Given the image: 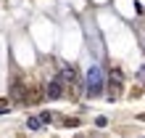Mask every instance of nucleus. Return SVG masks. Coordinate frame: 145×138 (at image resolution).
Listing matches in <instances>:
<instances>
[{
	"instance_id": "obj_2",
	"label": "nucleus",
	"mask_w": 145,
	"mask_h": 138,
	"mask_svg": "<svg viewBox=\"0 0 145 138\" xmlns=\"http://www.w3.org/2000/svg\"><path fill=\"white\" fill-rule=\"evenodd\" d=\"M121 80H124L121 69L114 66V69H111V82H108V101H116L119 98V93H121Z\"/></svg>"
},
{
	"instance_id": "obj_4",
	"label": "nucleus",
	"mask_w": 145,
	"mask_h": 138,
	"mask_svg": "<svg viewBox=\"0 0 145 138\" xmlns=\"http://www.w3.org/2000/svg\"><path fill=\"white\" fill-rule=\"evenodd\" d=\"M63 88H66V85H63V82L56 77V80H50V82H48L45 96H48V98H63Z\"/></svg>"
},
{
	"instance_id": "obj_1",
	"label": "nucleus",
	"mask_w": 145,
	"mask_h": 138,
	"mask_svg": "<svg viewBox=\"0 0 145 138\" xmlns=\"http://www.w3.org/2000/svg\"><path fill=\"white\" fill-rule=\"evenodd\" d=\"M103 93V72L100 66H90L87 69V98H98Z\"/></svg>"
},
{
	"instance_id": "obj_3",
	"label": "nucleus",
	"mask_w": 145,
	"mask_h": 138,
	"mask_svg": "<svg viewBox=\"0 0 145 138\" xmlns=\"http://www.w3.org/2000/svg\"><path fill=\"white\" fill-rule=\"evenodd\" d=\"M27 85H24L21 80H13L11 82V101L13 104H27Z\"/></svg>"
},
{
	"instance_id": "obj_8",
	"label": "nucleus",
	"mask_w": 145,
	"mask_h": 138,
	"mask_svg": "<svg viewBox=\"0 0 145 138\" xmlns=\"http://www.w3.org/2000/svg\"><path fill=\"white\" fill-rule=\"evenodd\" d=\"M40 119H42V122H53V111H42Z\"/></svg>"
},
{
	"instance_id": "obj_9",
	"label": "nucleus",
	"mask_w": 145,
	"mask_h": 138,
	"mask_svg": "<svg viewBox=\"0 0 145 138\" xmlns=\"http://www.w3.org/2000/svg\"><path fill=\"white\" fill-rule=\"evenodd\" d=\"M8 109H11V106H8V98H0V114H5Z\"/></svg>"
},
{
	"instance_id": "obj_10",
	"label": "nucleus",
	"mask_w": 145,
	"mask_h": 138,
	"mask_svg": "<svg viewBox=\"0 0 145 138\" xmlns=\"http://www.w3.org/2000/svg\"><path fill=\"white\" fill-rule=\"evenodd\" d=\"M95 125H98V127H106V125H108V119H106V117H98V119H95Z\"/></svg>"
},
{
	"instance_id": "obj_7",
	"label": "nucleus",
	"mask_w": 145,
	"mask_h": 138,
	"mask_svg": "<svg viewBox=\"0 0 145 138\" xmlns=\"http://www.w3.org/2000/svg\"><path fill=\"white\" fill-rule=\"evenodd\" d=\"M63 125H66V127H76V125H79V117H66Z\"/></svg>"
},
{
	"instance_id": "obj_11",
	"label": "nucleus",
	"mask_w": 145,
	"mask_h": 138,
	"mask_svg": "<svg viewBox=\"0 0 145 138\" xmlns=\"http://www.w3.org/2000/svg\"><path fill=\"white\" fill-rule=\"evenodd\" d=\"M137 119H142V122H145V114H137Z\"/></svg>"
},
{
	"instance_id": "obj_5",
	"label": "nucleus",
	"mask_w": 145,
	"mask_h": 138,
	"mask_svg": "<svg viewBox=\"0 0 145 138\" xmlns=\"http://www.w3.org/2000/svg\"><path fill=\"white\" fill-rule=\"evenodd\" d=\"M42 96H45V93H40V88H29L27 90V104H37Z\"/></svg>"
},
{
	"instance_id": "obj_6",
	"label": "nucleus",
	"mask_w": 145,
	"mask_h": 138,
	"mask_svg": "<svg viewBox=\"0 0 145 138\" xmlns=\"http://www.w3.org/2000/svg\"><path fill=\"white\" fill-rule=\"evenodd\" d=\"M42 125H45V122H42L40 117H29V119H27V127H29V130H40Z\"/></svg>"
}]
</instances>
